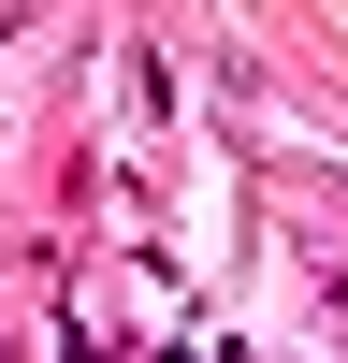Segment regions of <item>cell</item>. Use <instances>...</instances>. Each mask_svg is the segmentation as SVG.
<instances>
[{"mask_svg": "<svg viewBox=\"0 0 348 363\" xmlns=\"http://www.w3.org/2000/svg\"><path fill=\"white\" fill-rule=\"evenodd\" d=\"M0 15H15V0H0Z\"/></svg>", "mask_w": 348, "mask_h": 363, "instance_id": "cell-1", "label": "cell"}]
</instances>
